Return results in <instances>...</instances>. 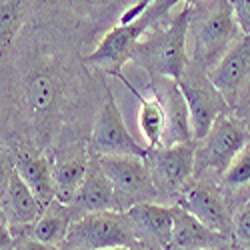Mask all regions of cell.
<instances>
[{
	"instance_id": "obj_1",
	"label": "cell",
	"mask_w": 250,
	"mask_h": 250,
	"mask_svg": "<svg viewBox=\"0 0 250 250\" xmlns=\"http://www.w3.org/2000/svg\"><path fill=\"white\" fill-rule=\"evenodd\" d=\"M192 4L178 2V6L154 24L144 36L136 50V62L150 70L152 76H166L178 80L188 68V28H190Z\"/></svg>"
},
{
	"instance_id": "obj_2",
	"label": "cell",
	"mask_w": 250,
	"mask_h": 250,
	"mask_svg": "<svg viewBox=\"0 0 250 250\" xmlns=\"http://www.w3.org/2000/svg\"><path fill=\"white\" fill-rule=\"evenodd\" d=\"M242 36L232 2L192 4L188 28V58L194 66L210 72Z\"/></svg>"
},
{
	"instance_id": "obj_3",
	"label": "cell",
	"mask_w": 250,
	"mask_h": 250,
	"mask_svg": "<svg viewBox=\"0 0 250 250\" xmlns=\"http://www.w3.org/2000/svg\"><path fill=\"white\" fill-rule=\"evenodd\" d=\"M176 6H178V2H172V0L150 2L148 10L138 20H134L130 24H118L104 34L98 46L90 54L84 56V64L104 70V72H110L118 78L122 66L134 58V50H136L138 42L144 38V34L154 24H158L162 18L168 16Z\"/></svg>"
},
{
	"instance_id": "obj_4",
	"label": "cell",
	"mask_w": 250,
	"mask_h": 250,
	"mask_svg": "<svg viewBox=\"0 0 250 250\" xmlns=\"http://www.w3.org/2000/svg\"><path fill=\"white\" fill-rule=\"evenodd\" d=\"M250 144V126L244 118L230 112L222 114L202 140L196 142V176L220 174Z\"/></svg>"
},
{
	"instance_id": "obj_5",
	"label": "cell",
	"mask_w": 250,
	"mask_h": 250,
	"mask_svg": "<svg viewBox=\"0 0 250 250\" xmlns=\"http://www.w3.org/2000/svg\"><path fill=\"white\" fill-rule=\"evenodd\" d=\"M140 246L124 212H96L72 222L64 248L68 250H114Z\"/></svg>"
},
{
	"instance_id": "obj_6",
	"label": "cell",
	"mask_w": 250,
	"mask_h": 250,
	"mask_svg": "<svg viewBox=\"0 0 250 250\" xmlns=\"http://www.w3.org/2000/svg\"><path fill=\"white\" fill-rule=\"evenodd\" d=\"M102 172L110 180L118 212H126L138 204L156 202L160 192L152 182L146 158L138 156H98L96 158Z\"/></svg>"
},
{
	"instance_id": "obj_7",
	"label": "cell",
	"mask_w": 250,
	"mask_h": 250,
	"mask_svg": "<svg viewBox=\"0 0 250 250\" xmlns=\"http://www.w3.org/2000/svg\"><path fill=\"white\" fill-rule=\"evenodd\" d=\"M178 86L184 94L186 104H188L192 134L198 142L210 132L214 122L222 114L230 112V106H228L226 98L220 94V90L212 84L208 72L200 70L194 64H188V68L178 78Z\"/></svg>"
},
{
	"instance_id": "obj_8",
	"label": "cell",
	"mask_w": 250,
	"mask_h": 250,
	"mask_svg": "<svg viewBox=\"0 0 250 250\" xmlns=\"http://www.w3.org/2000/svg\"><path fill=\"white\" fill-rule=\"evenodd\" d=\"M104 92H106V100L100 106L94 126L90 132L88 148L90 152L98 156H138L146 158L148 148L128 132L126 122L122 118V112L118 104L110 92V88L104 84Z\"/></svg>"
},
{
	"instance_id": "obj_9",
	"label": "cell",
	"mask_w": 250,
	"mask_h": 250,
	"mask_svg": "<svg viewBox=\"0 0 250 250\" xmlns=\"http://www.w3.org/2000/svg\"><path fill=\"white\" fill-rule=\"evenodd\" d=\"M146 164L152 182L160 194H180L182 188L196 172V146L194 144H176V146L148 148Z\"/></svg>"
},
{
	"instance_id": "obj_10",
	"label": "cell",
	"mask_w": 250,
	"mask_h": 250,
	"mask_svg": "<svg viewBox=\"0 0 250 250\" xmlns=\"http://www.w3.org/2000/svg\"><path fill=\"white\" fill-rule=\"evenodd\" d=\"M186 212H190L210 230L232 240V216L230 208L226 204L224 194L216 184L206 180H192L182 188L178 194V204ZM234 244V242H232Z\"/></svg>"
},
{
	"instance_id": "obj_11",
	"label": "cell",
	"mask_w": 250,
	"mask_h": 250,
	"mask_svg": "<svg viewBox=\"0 0 250 250\" xmlns=\"http://www.w3.org/2000/svg\"><path fill=\"white\" fill-rule=\"evenodd\" d=\"M150 90L156 94L164 108V134L160 146H176V144H192V122L188 104L184 100V94L178 86V80L166 78V76H154Z\"/></svg>"
},
{
	"instance_id": "obj_12",
	"label": "cell",
	"mask_w": 250,
	"mask_h": 250,
	"mask_svg": "<svg viewBox=\"0 0 250 250\" xmlns=\"http://www.w3.org/2000/svg\"><path fill=\"white\" fill-rule=\"evenodd\" d=\"M124 214H126L140 246H144L146 250H170L174 206L148 202L132 206Z\"/></svg>"
},
{
	"instance_id": "obj_13",
	"label": "cell",
	"mask_w": 250,
	"mask_h": 250,
	"mask_svg": "<svg viewBox=\"0 0 250 250\" xmlns=\"http://www.w3.org/2000/svg\"><path fill=\"white\" fill-rule=\"evenodd\" d=\"M208 76L226 98L228 106H234L250 86V36H240Z\"/></svg>"
},
{
	"instance_id": "obj_14",
	"label": "cell",
	"mask_w": 250,
	"mask_h": 250,
	"mask_svg": "<svg viewBox=\"0 0 250 250\" xmlns=\"http://www.w3.org/2000/svg\"><path fill=\"white\" fill-rule=\"evenodd\" d=\"M42 206L34 192L26 186V182L18 176L14 166L6 172V182L2 186V222L10 228L36 224V220L44 214Z\"/></svg>"
},
{
	"instance_id": "obj_15",
	"label": "cell",
	"mask_w": 250,
	"mask_h": 250,
	"mask_svg": "<svg viewBox=\"0 0 250 250\" xmlns=\"http://www.w3.org/2000/svg\"><path fill=\"white\" fill-rule=\"evenodd\" d=\"M68 206L76 218L86 214H96V212H118L114 188L110 180L106 178V174L102 172L98 160L90 164L84 182L80 184V188L76 190Z\"/></svg>"
},
{
	"instance_id": "obj_16",
	"label": "cell",
	"mask_w": 250,
	"mask_h": 250,
	"mask_svg": "<svg viewBox=\"0 0 250 250\" xmlns=\"http://www.w3.org/2000/svg\"><path fill=\"white\" fill-rule=\"evenodd\" d=\"M230 246H234L230 238L210 230L184 208L174 206L170 250H226Z\"/></svg>"
},
{
	"instance_id": "obj_17",
	"label": "cell",
	"mask_w": 250,
	"mask_h": 250,
	"mask_svg": "<svg viewBox=\"0 0 250 250\" xmlns=\"http://www.w3.org/2000/svg\"><path fill=\"white\" fill-rule=\"evenodd\" d=\"M12 166L44 208L56 200L54 168H50V160L44 154L34 152L32 148H20Z\"/></svg>"
},
{
	"instance_id": "obj_18",
	"label": "cell",
	"mask_w": 250,
	"mask_h": 250,
	"mask_svg": "<svg viewBox=\"0 0 250 250\" xmlns=\"http://www.w3.org/2000/svg\"><path fill=\"white\" fill-rule=\"evenodd\" d=\"M24 104L32 118L48 116L60 100L62 84L58 70L50 64L36 66L24 82Z\"/></svg>"
},
{
	"instance_id": "obj_19",
	"label": "cell",
	"mask_w": 250,
	"mask_h": 250,
	"mask_svg": "<svg viewBox=\"0 0 250 250\" xmlns=\"http://www.w3.org/2000/svg\"><path fill=\"white\" fill-rule=\"evenodd\" d=\"M74 220H76V216L70 210V206L62 204L60 200H54L44 210V214L36 220V224H32L30 234L52 248L64 246Z\"/></svg>"
},
{
	"instance_id": "obj_20",
	"label": "cell",
	"mask_w": 250,
	"mask_h": 250,
	"mask_svg": "<svg viewBox=\"0 0 250 250\" xmlns=\"http://www.w3.org/2000/svg\"><path fill=\"white\" fill-rule=\"evenodd\" d=\"M124 84H126V88L138 98L140 102V112H138V128L144 136V140H146L148 148H158L160 142H162V134H164V124H166V118H164V108L160 100L156 98V94L150 90L148 96H144L138 92V88H134L130 82L124 78L122 74L118 76Z\"/></svg>"
},
{
	"instance_id": "obj_21",
	"label": "cell",
	"mask_w": 250,
	"mask_h": 250,
	"mask_svg": "<svg viewBox=\"0 0 250 250\" xmlns=\"http://www.w3.org/2000/svg\"><path fill=\"white\" fill-rule=\"evenodd\" d=\"M52 168H54V184H56V200H60L62 204H68L88 174L90 168L88 156L86 152L70 154L64 160H58Z\"/></svg>"
},
{
	"instance_id": "obj_22",
	"label": "cell",
	"mask_w": 250,
	"mask_h": 250,
	"mask_svg": "<svg viewBox=\"0 0 250 250\" xmlns=\"http://www.w3.org/2000/svg\"><path fill=\"white\" fill-rule=\"evenodd\" d=\"M22 14H24L22 2L8 0V2H2V6H0V18H2V28H0V34H2V52L10 48L12 40L16 38L20 26H22Z\"/></svg>"
},
{
	"instance_id": "obj_23",
	"label": "cell",
	"mask_w": 250,
	"mask_h": 250,
	"mask_svg": "<svg viewBox=\"0 0 250 250\" xmlns=\"http://www.w3.org/2000/svg\"><path fill=\"white\" fill-rule=\"evenodd\" d=\"M222 184L230 190L242 188V186L250 184V144L232 160L230 168L222 176Z\"/></svg>"
},
{
	"instance_id": "obj_24",
	"label": "cell",
	"mask_w": 250,
	"mask_h": 250,
	"mask_svg": "<svg viewBox=\"0 0 250 250\" xmlns=\"http://www.w3.org/2000/svg\"><path fill=\"white\" fill-rule=\"evenodd\" d=\"M232 242L236 248L250 250V198L240 204L232 216Z\"/></svg>"
},
{
	"instance_id": "obj_25",
	"label": "cell",
	"mask_w": 250,
	"mask_h": 250,
	"mask_svg": "<svg viewBox=\"0 0 250 250\" xmlns=\"http://www.w3.org/2000/svg\"><path fill=\"white\" fill-rule=\"evenodd\" d=\"M232 8L242 36H250V0H234Z\"/></svg>"
},
{
	"instance_id": "obj_26",
	"label": "cell",
	"mask_w": 250,
	"mask_h": 250,
	"mask_svg": "<svg viewBox=\"0 0 250 250\" xmlns=\"http://www.w3.org/2000/svg\"><path fill=\"white\" fill-rule=\"evenodd\" d=\"M14 250H56L44 242H40L38 238H34L32 234L22 232L20 236H14Z\"/></svg>"
},
{
	"instance_id": "obj_27",
	"label": "cell",
	"mask_w": 250,
	"mask_h": 250,
	"mask_svg": "<svg viewBox=\"0 0 250 250\" xmlns=\"http://www.w3.org/2000/svg\"><path fill=\"white\" fill-rule=\"evenodd\" d=\"M114 250H136V248H114Z\"/></svg>"
},
{
	"instance_id": "obj_28",
	"label": "cell",
	"mask_w": 250,
	"mask_h": 250,
	"mask_svg": "<svg viewBox=\"0 0 250 250\" xmlns=\"http://www.w3.org/2000/svg\"><path fill=\"white\" fill-rule=\"evenodd\" d=\"M226 250H242V248H236V246H230V248H226Z\"/></svg>"
},
{
	"instance_id": "obj_29",
	"label": "cell",
	"mask_w": 250,
	"mask_h": 250,
	"mask_svg": "<svg viewBox=\"0 0 250 250\" xmlns=\"http://www.w3.org/2000/svg\"><path fill=\"white\" fill-rule=\"evenodd\" d=\"M246 124H248V126H250V120H248V122H246Z\"/></svg>"
}]
</instances>
